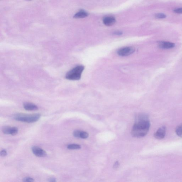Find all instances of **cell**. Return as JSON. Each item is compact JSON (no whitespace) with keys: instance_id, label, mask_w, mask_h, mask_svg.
Masks as SVG:
<instances>
[{"instance_id":"ac0fdd59","label":"cell","mask_w":182,"mask_h":182,"mask_svg":"<svg viewBox=\"0 0 182 182\" xmlns=\"http://www.w3.org/2000/svg\"><path fill=\"white\" fill-rule=\"evenodd\" d=\"M174 12L175 13L179 14H182V8H177L174 10Z\"/></svg>"},{"instance_id":"8fae6325","label":"cell","mask_w":182,"mask_h":182,"mask_svg":"<svg viewBox=\"0 0 182 182\" xmlns=\"http://www.w3.org/2000/svg\"><path fill=\"white\" fill-rule=\"evenodd\" d=\"M81 148V145L75 144H69L67 147V148L69 150H79Z\"/></svg>"},{"instance_id":"3957f363","label":"cell","mask_w":182,"mask_h":182,"mask_svg":"<svg viewBox=\"0 0 182 182\" xmlns=\"http://www.w3.org/2000/svg\"><path fill=\"white\" fill-rule=\"evenodd\" d=\"M84 67L82 65L77 66L67 72L66 79L72 81H78L81 79V74L83 71Z\"/></svg>"},{"instance_id":"ffe728a7","label":"cell","mask_w":182,"mask_h":182,"mask_svg":"<svg viewBox=\"0 0 182 182\" xmlns=\"http://www.w3.org/2000/svg\"><path fill=\"white\" fill-rule=\"evenodd\" d=\"M0 154L1 156L4 157L7 156V152L5 150H1V153H0Z\"/></svg>"},{"instance_id":"9a60e30c","label":"cell","mask_w":182,"mask_h":182,"mask_svg":"<svg viewBox=\"0 0 182 182\" xmlns=\"http://www.w3.org/2000/svg\"><path fill=\"white\" fill-rule=\"evenodd\" d=\"M89 134L86 132L81 131L80 134V138L82 139H86L88 137Z\"/></svg>"},{"instance_id":"e0dca14e","label":"cell","mask_w":182,"mask_h":182,"mask_svg":"<svg viewBox=\"0 0 182 182\" xmlns=\"http://www.w3.org/2000/svg\"><path fill=\"white\" fill-rule=\"evenodd\" d=\"M81 131L78 130L74 131L73 133L74 136H75V137L80 138V134H81Z\"/></svg>"},{"instance_id":"2e32d148","label":"cell","mask_w":182,"mask_h":182,"mask_svg":"<svg viewBox=\"0 0 182 182\" xmlns=\"http://www.w3.org/2000/svg\"><path fill=\"white\" fill-rule=\"evenodd\" d=\"M155 17L157 19H161L165 18L166 17V15L163 13H157L155 14Z\"/></svg>"},{"instance_id":"9c48e42d","label":"cell","mask_w":182,"mask_h":182,"mask_svg":"<svg viewBox=\"0 0 182 182\" xmlns=\"http://www.w3.org/2000/svg\"><path fill=\"white\" fill-rule=\"evenodd\" d=\"M103 23L106 26H111L116 23L115 19L112 17H107L103 19Z\"/></svg>"},{"instance_id":"cb8c5ba5","label":"cell","mask_w":182,"mask_h":182,"mask_svg":"<svg viewBox=\"0 0 182 182\" xmlns=\"http://www.w3.org/2000/svg\"><path fill=\"white\" fill-rule=\"evenodd\" d=\"M26 1H31V0H26Z\"/></svg>"},{"instance_id":"5b68a950","label":"cell","mask_w":182,"mask_h":182,"mask_svg":"<svg viewBox=\"0 0 182 182\" xmlns=\"http://www.w3.org/2000/svg\"><path fill=\"white\" fill-rule=\"evenodd\" d=\"M32 150L34 154L39 157H44L47 156V152L39 147L34 146L32 147Z\"/></svg>"},{"instance_id":"d6986e66","label":"cell","mask_w":182,"mask_h":182,"mask_svg":"<svg viewBox=\"0 0 182 182\" xmlns=\"http://www.w3.org/2000/svg\"><path fill=\"white\" fill-rule=\"evenodd\" d=\"M34 179L31 178H29V177H27V178H26L23 179V182H34Z\"/></svg>"},{"instance_id":"603a6c76","label":"cell","mask_w":182,"mask_h":182,"mask_svg":"<svg viewBox=\"0 0 182 182\" xmlns=\"http://www.w3.org/2000/svg\"><path fill=\"white\" fill-rule=\"evenodd\" d=\"M122 34V32L120 31H117L114 33V34H117V35H121Z\"/></svg>"},{"instance_id":"6da1fadb","label":"cell","mask_w":182,"mask_h":182,"mask_svg":"<svg viewBox=\"0 0 182 182\" xmlns=\"http://www.w3.org/2000/svg\"><path fill=\"white\" fill-rule=\"evenodd\" d=\"M141 120L134 125L131 131L133 137H143L147 134L150 126V122L146 116H142Z\"/></svg>"},{"instance_id":"52a82bcc","label":"cell","mask_w":182,"mask_h":182,"mask_svg":"<svg viewBox=\"0 0 182 182\" xmlns=\"http://www.w3.org/2000/svg\"><path fill=\"white\" fill-rule=\"evenodd\" d=\"M175 46L174 43L172 42L161 41L159 43V48L162 49H170L174 48Z\"/></svg>"},{"instance_id":"5bb4252c","label":"cell","mask_w":182,"mask_h":182,"mask_svg":"<svg viewBox=\"0 0 182 182\" xmlns=\"http://www.w3.org/2000/svg\"><path fill=\"white\" fill-rule=\"evenodd\" d=\"M18 132V129L17 127H13L12 128L10 134L12 136H15L17 134Z\"/></svg>"},{"instance_id":"30bf717a","label":"cell","mask_w":182,"mask_h":182,"mask_svg":"<svg viewBox=\"0 0 182 182\" xmlns=\"http://www.w3.org/2000/svg\"><path fill=\"white\" fill-rule=\"evenodd\" d=\"M88 14L87 12L84 10H81L77 13L74 16V18L76 19L83 18L88 17Z\"/></svg>"},{"instance_id":"44dd1931","label":"cell","mask_w":182,"mask_h":182,"mask_svg":"<svg viewBox=\"0 0 182 182\" xmlns=\"http://www.w3.org/2000/svg\"><path fill=\"white\" fill-rule=\"evenodd\" d=\"M119 166H120V164H119V162H118V161H117V162H116L115 163H114V165L113 168L114 169H117V168H118Z\"/></svg>"},{"instance_id":"4fadbf2b","label":"cell","mask_w":182,"mask_h":182,"mask_svg":"<svg viewBox=\"0 0 182 182\" xmlns=\"http://www.w3.org/2000/svg\"><path fill=\"white\" fill-rule=\"evenodd\" d=\"M176 133L178 136L182 138V125L177 127L176 130Z\"/></svg>"},{"instance_id":"7c38bea8","label":"cell","mask_w":182,"mask_h":182,"mask_svg":"<svg viewBox=\"0 0 182 182\" xmlns=\"http://www.w3.org/2000/svg\"><path fill=\"white\" fill-rule=\"evenodd\" d=\"M12 127L6 126L3 127L2 131L4 134H10Z\"/></svg>"},{"instance_id":"7402d4cb","label":"cell","mask_w":182,"mask_h":182,"mask_svg":"<svg viewBox=\"0 0 182 182\" xmlns=\"http://www.w3.org/2000/svg\"><path fill=\"white\" fill-rule=\"evenodd\" d=\"M48 181L51 182H56V179L55 178H51L49 179V180H48Z\"/></svg>"},{"instance_id":"7a4b0ae2","label":"cell","mask_w":182,"mask_h":182,"mask_svg":"<svg viewBox=\"0 0 182 182\" xmlns=\"http://www.w3.org/2000/svg\"><path fill=\"white\" fill-rule=\"evenodd\" d=\"M41 116V115L40 114H18L15 115L14 118L16 120L18 121L30 123L38 121L40 119Z\"/></svg>"},{"instance_id":"8992f818","label":"cell","mask_w":182,"mask_h":182,"mask_svg":"<svg viewBox=\"0 0 182 182\" xmlns=\"http://www.w3.org/2000/svg\"><path fill=\"white\" fill-rule=\"evenodd\" d=\"M166 128L165 127L163 126L160 128L155 133L154 136L156 139H162L165 135Z\"/></svg>"},{"instance_id":"277c9868","label":"cell","mask_w":182,"mask_h":182,"mask_svg":"<svg viewBox=\"0 0 182 182\" xmlns=\"http://www.w3.org/2000/svg\"><path fill=\"white\" fill-rule=\"evenodd\" d=\"M135 50L132 47H125L120 48L117 52L119 56H126L130 55L134 52Z\"/></svg>"},{"instance_id":"ba28073f","label":"cell","mask_w":182,"mask_h":182,"mask_svg":"<svg viewBox=\"0 0 182 182\" xmlns=\"http://www.w3.org/2000/svg\"><path fill=\"white\" fill-rule=\"evenodd\" d=\"M23 106L25 109L28 111H35L38 109V107L32 103L25 102Z\"/></svg>"}]
</instances>
